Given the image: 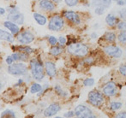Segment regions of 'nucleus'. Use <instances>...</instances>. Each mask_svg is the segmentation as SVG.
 Masks as SVG:
<instances>
[{
	"label": "nucleus",
	"mask_w": 126,
	"mask_h": 118,
	"mask_svg": "<svg viewBox=\"0 0 126 118\" xmlns=\"http://www.w3.org/2000/svg\"><path fill=\"white\" fill-rule=\"evenodd\" d=\"M63 18L58 16V15H55V16L51 18L48 27L49 29L52 30V31H58V30H60L63 27Z\"/></svg>",
	"instance_id": "5"
},
{
	"label": "nucleus",
	"mask_w": 126,
	"mask_h": 118,
	"mask_svg": "<svg viewBox=\"0 0 126 118\" xmlns=\"http://www.w3.org/2000/svg\"><path fill=\"white\" fill-rule=\"evenodd\" d=\"M125 39H126L125 31H123L118 35V40H119V42H121V43H125Z\"/></svg>",
	"instance_id": "27"
},
{
	"label": "nucleus",
	"mask_w": 126,
	"mask_h": 118,
	"mask_svg": "<svg viewBox=\"0 0 126 118\" xmlns=\"http://www.w3.org/2000/svg\"><path fill=\"white\" fill-rule=\"evenodd\" d=\"M94 80L93 78L86 79V80L83 81V84H84V86H86V87H91V86L94 85Z\"/></svg>",
	"instance_id": "25"
},
{
	"label": "nucleus",
	"mask_w": 126,
	"mask_h": 118,
	"mask_svg": "<svg viewBox=\"0 0 126 118\" xmlns=\"http://www.w3.org/2000/svg\"><path fill=\"white\" fill-rule=\"evenodd\" d=\"M11 57L13 61H25L28 58V55L22 52H17V53H14Z\"/></svg>",
	"instance_id": "16"
},
{
	"label": "nucleus",
	"mask_w": 126,
	"mask_h": 118,
	"mask_svg": "<svg viewBox=\"0 0 126 118\" xmlns=\"http://www.w3.org/2000/svg\"><path fill=\"white\" fill-rule=\"evenodd\" d=\"M88 118H97L96 117H95V116H94L93 115V114H92V115L91 116H90V117H88Z\"/></svg>",
	"instance_id": "42"
},
{
	"label": "nucleus",
	"mask_w": 126,
	"mask_h": 118,
	"mask_svg": "<svg viewBox=\"0 0 126 118\" xmlns=\"http://www.w3.org/2000/svg\"><path fill=\"white\" fill-rule=\"evenodd\" d=\"M28 71V68L24 63H15L9 66L8 72L13 75H23Z\"/></svg>",
	"instance_id": "3"
},
{
	"label": "nucleus",
	"mask_w": 126,
	"mask_h": 118,
	"mask_svg": "<svg viewBox=\"0 0 126 118\" xmlns=\"http://www.w3.org/2000/svg\"><path fill=\"white\" fill-rule=\"evenodd\" d=\"M45 68H46V71H47V75L50 77H53L56 75L57 70H56L55 64L53 63H51V62H46Z\"/></svg>",
	"instance_id": "13"
},
{
	"label": "nucleus",
	"mask_w": 126,
	"mask_h": 118,
	"mask_svg": "<svg viewBox=\"0 0 126 118\" xmlns=\"http://www.w3.org/2000/svg\"><path fill=\"white\" fill-rule=\"evenodd\" d=\"M33 17H34L35 21H36L40 25H45V24L47 23V18H46V16L40 15V14L34 13L33 14Z\"/></svg>",
	"instance_id": "19"
},
{
	"label": "nucleus",
	"mask_w": 126,
	"mask_h": 118,
	"mask_svg": "<svg viewBox=\"0 0 126 118\" xmlns=\"http://www.w3.org/2000/svg\"><path fill=\"white\" fill-rule=\"evenodd\" d=\"M1 118H16V115L12 110H6L2 113Z\"/></svg>",
	"instance_id": "20"
},
{
	"label": "nucleus",
	"mask_w": 126,
	"mask_h": 118,
	"mask_svg": "<svg viewBox=\"0 0 126 118\" xmlns=\"http://www.w3.org/2000/svg\"><path fill=\"white\" fill-rule=\"evenodd\" d=\"M18 50L20 52H22V53H31L33 52V49H31L30 47H19Z\"/></svg>",
	"instance_id": "26"
},
{
	"label": "nucleus",
	"mask_w": 126,
	"mask_h": 118,
	"mask_svg": "<svg viewBox=\"0 0 126 118\" xmlns=\"http://www.w3.org/2000/svg\"><path fill=\"white\" fill-rule=\"evenodd\" d=\"M3 25H4L5 27H7L9 30H10V32H11L13 34H16V33L19 32L18 26H17L16 24L13 23V22H10L8 21V22H4Z\"/></svg>",
	"instance_id": "14"
},
{
	"label": "nucleus",
	"mask_w": 126,
	"mask_h": 118,
	"mask_svg": "<svg viewBox=\"0 0 126 118\" xmlns=\"http://www.w3.org/2000/svg\"><path fill=\"white\" fill-rule=\"evenodd\" d=\"M0 39L6 40L8 42H12L13 41V36L10 33L0 29Z\"/></svg>",
	"instance_id": "17"
},
{
	"label": "nucleus",
	"mask_w": 126,
	"mask_h": 118,
	"mask_svg": "<svg viewBox=\"0 0 126 118\" xmlns=\"http://www.w3.org/2000/svg\"><path fill=\"white\" fill-rule=\"evenodd\" d=\"M6 62H7V63H8L9 65H11L12 64V63H13V59H12L11 56H10V57H7Z\"/></svg>",
	"instance_id": "35"
},
{
	"label": "nucleus",
	"mask_w": 126,
	"mask_h": 118,
	"mask_svg": "<svg viewBox=\"0 0 126 118\" xmlns=\"http://www.w3.org/2000/svg\"><path fill=\"white\" fill-rule=\"evenodd\" d=\"M41 89H42V87L40 84L34 83V84H33V86L31 87L30 91H31L32 93H35V92H40L41 91Z\"/></svg>",
	"instance_id": "23"
},
{
	"label": "nucleus",
	"mask_w": 126,
	"mask_h": 118,
	"mask_svg": "<svg viewBox=\"0 0 126 118\" xmlns=\"http://www.w3.org/2000/svg\"><path fill=\"white\" fill-rule=\"evenodd\" d=\"M78 1L76 0H65V3H66L68 6H75L77 4Z\"/></svg>",
	"instance_id": "29"
},
{
	"label": "nucleus",
	"mask_w": 126,
	"mask_h": 118,
	"mask_svg": "<svg viewBox=\"0 0 126 118\" xmlns=\"http://www.w3.org/2000/svg\"><path fill=\"white\" fill-rule=\"evenodd\" d=\"M74 114L78 118H88L92 115V111L89 108L84 105H78L76 108Z\"/></svg>",
	"instance_id": "6"
},
{
	"label": "nucleus",
	"mask_w": 126,
	"mask_h": 118,
	"mask_svg": "<svg viewBox=\"0 0 126 118\" xmlns=\"http://www.w3.org/2000/svg\"><path fill=\"white\" fill-rule=\"evenodd\" d=\"M4 12H5V10H4V9L0 8V14H1V15H3V14H4Z\"/></svg>",
	"instance_id": "39"
},
{
	"label": "nucleus",
	"mask_w": 126,
	"mask_h": 118,
	"mask_svg": "<svg viewBox=\"0 0 126 118\" xmlns=\"http://www.w3.org/2000/svg\"><path fill=\"white\" fill-rule=\"evenodd\" d=\"M103 92H104V94H106V96H109V97H111V96H113V95H115L117 92L116 84L112 81L106 83V86L103 87Z\"/></svg>",
	"instance_id": "9"
},
{
	"label": "nucleus",
	"mask_w": 126,
	"mask_h": 118,
	"mask_svg": "<svg viewBox=\"0 0 126 118\" xmlns=\"http://www.w3.org/2000/svg\"><path fill=\"white\" fill-rule=\"evenodd\" d=\"M55 118H63V117H55Z\"/></svg>",
	"instance_id": "44"
},
{
	"label": "nucleus",
	"mask_w": 126,
	"mask_h": 118,
	"mask_svg": "<svg viewBox=\"0 0 126 118\" xmlns=\"http://www.w3.org/2000/svg\"><path fill=\"white\" fill-rule=\"evenodd\" d=\"M88 99L89 102L94 106H100L104 102V98L100 92L92 91L88 94Z\"/></svg>",
	"instance_id": "4"
},
{
	"label": "nucleus",
	"mask_w": 126,
	"mask_h": 118,
	"mask_svg": "<svg viewBox=\"0 0 126 118\" xmlns=\"http://www.w3.org/2000/svg\"><path fill=\"white\" fill-rule=\"evenodd\" d=\"M48 40H49V43H50L51 45H55L57 44V42H58L57 39L55 38V37H53V36L49 37V39Z\"/></svg>",
	"instance_id": "31"
},
{
	"label": "nucleus",
	"mask_w": 126,
	"mask_h": 118,
	"mask_svg": "<svg viewBox=\"0 0 126 118\" xmlns=\"http://www.w3.org/2000/svg\"><path fill=\"white\" fill-rule=\"evenodd\" d=\"M91 36H92V38H93V37H94V39H95V38H96V37H97V35L95 34V33H93V34H92Z\"/></svg>",
	"instance_id": "41"
},
{
	"label": "nucleus",
	"mask_w": 126,
	"mask_h": 118,
	"mask_svg": "<svg viewBox=\"0 0 126 118\" xmlns=\"http://www.w3.org/2000/svg\"><path fill=\"white\" fill-rule=\"evenodd\" d=\"M118 27L119 29L125 30V22H119V23L118 24Z\"/></svg>",
	"instance_id": "33"
},
{
	"label": "nucleus",
	"mask_w": 126,
	"mask_h": 118,
	"mask_svg": "<svg viewBox=\"0 0 126 118\" xmlns=\"http://www.w3.org/2000/svg\"><path fill=\"white\" fill-rule=\"evenodd\" d=\"M55 90L57 91V92L58 93V94H60V95H63V96H65L66 95V93L64 92L63 91H62V89H61V87H59V86H56L55 87Z\"/></svg>",
	"instance_id": "30"
},
{
	"label": "nucleus",
	"mask_w": 126,
	"mask_h": 118,
	"mask_svg": "<svg viewBox=\"0 0 126 118\" xmlns=\"http://www.w3.org/2000/svg\"><path fill=\"white\" fill-rule=\"evenodd\" d=\"M62 52H63V49L60 46H53L50 50V53L53 56L59 55V54L62 53Z\"/></svg>",
	"instance_id": "21"
},
{
	"label": "nucleus",
	"mask_w": 126,
	"mask_h": 118,
	"mask_svg": "<svg viewBox=\"0 0 126 118\" xmlns=\"http://www.w3.org/2000/svg\"><path fill=\"white\" fill-rule=\"evenodd\" d=\"M68 51L72 55L77 56V57H84L88 54V47L84 44L75 43L69 45Z\"/></svg>",
	"instance_id": "2"
},
{
	"label": "nucleus",
	"mask_w": 126,
	"mask_h": 118,
	"mask_svg": "<svg viewBox=\"0 0 126 118\" xmlns=\"http://www.w3.org/2000/svg\"><path fill=\"white\" fill-rule=\"evenodd\" d=\"M116 118H126L125 112H121V113H119V114H118V115L116 117Z\"/></svg>",
	"instance_id": "36"
},
{
	"label": "nucleus",
	"mask_w": 126,
	"mask_h": 118,
	"mask_svg": "<svg viewBox=\"0 0 126 118\" xmlns=\"http://www.w3.org/2000/svg\"><path fill=\"white\" fill-rule=\"evenodd\" d=\"M58 40H59V42L62 44V45H63V44H65V42H66V39L63 38V37H60V38L58 39Z\"/></svg>",
	"instance_id": "37"
},
{
	"label": "nucleus",
	"mask_w": 126,
	"mask_h": 118,
	"mask_svg": "<svg viewBox=\"0 0 126 118\" xmlns=\"http://www.w3.org/2000/svg\"><path fill=\"white\" fill-rule=\"evenodd\" d=\"M121 106H122V104L118 103V102H112V103L111 104V105H110V107H111V109L112 110H118V109L121 108Z\"/></svg>",
	"instance_id": "24"
},
{
	"label": "nucleus",
	"mask_w": 126,
	"mask_h": 118,
	"mask_svg": "<svg viewBox=\"0 0 126 118\" xmlns=\"http://www.w3.org/2000/svg\"><path fill=\"white\" fill-rule=\"evenodd\" d=\"M106 22H107L108 25L111 26V27L116 25L117 22H118L117 17L115 16L113 14H108L107 16H106Z\"/></svg>",
	"instance_id": "18"
},
{
	"label": "nucleus",
	"mask_w": 126,
	"mask_h": 118,
	"mask_svg": "<svg viewBox=\"0 0 126 118\" xmlns=\"http://www.w3.org/2000/svg\"><path fill=\"white\" fill-rule=\"evenodd\" d=\"M63 15L68 19L69 21H70L71 22L76 24L80 23V17L76 12L74 11H66L63 13Z\"/></svg>",
	"instance_id": "12"
},
{
	"label": "nucleus",
	"mask_w": 126,
	"mask_h": 118,
	"mask_svg": "<svg viewBox=\"0 0 126 118\" xmlns=\"http://www.w3.org/2000/svg\"><path fill=\"white\" fill-rule=\"evenodd\" d=\"M40 5L42 9L47 10H53L55 9V4L51 1H40Z\"/></svg>",
	"instance_id": "15"
},
{
	"label": "nucleus",
	"mask_w": 126,
	"mask_h": 118,
	"mask_svg": "<svg viewBox=\"0 0 126 118\" xmlns=\"http://www.w3.org/2000/svg\"><path fill=\"white\" fill-rule=\"evenodd\" d=\"M60 109L61 108H60V105L58 104L53 103L46 109L45 111H44V115L47 117H50L51 116H54L55 114L58 113L60 110Z\"/></svg>",
	"instance_id": "10"
},
{
	"label": "nucleus",
	"mask_w": 126,
	"mask_h": 118,
	"mask_svg": "<svg viewBox=\"0 0 126 118\" xmlns=\"http://www.w3.org/2000/svg\"><path fill=\"white\" fill-rule=\"evenodd\" d=\"M1 87H2V85H1V83H0V89H1Z\"/></svg>",
	"instance_id": "43"
},
{
	"label": "nucleus",
	"mask_w": 126,
	"mask_h": 118,
	"mask_svg": "<svg viewBox=\"0 0 126 118\" xmlns=\"http://www.w3.org/2000/svg\"><path fill=\"white\" fill-rule=\"evenodd\" d=\"M8 19L10 21L9 22H13V23H17V24H20L22 25L24 22V17L23 15L20 13H15V14H10L8 16Z\"/></svg>",
	"instance_id": "11"
},
{
	"label": "nucleus",
	"mask_w": 126,
	"mask_h": 118,
	"mask_svg": "<svg viewBox=\"0 0 126 118\" xmlns=\"http://www.w3.org/2000/svg\"><path fill=\"white\" fill-rule=\"evenodd\" d=\"M104 39L109 42H113L116 39V35L113 33H106L104 35Z\"/></svg>",
	"instance_id": "22"
},
{
	"label": "nucleus",
	"mask_w": 126,
	"mask_h": 118,
	"mask_svg": "<svg viewBox=\"0 0 126 118\" xmlns=\"http://www.w3.org/2000/svg\"><path fill=\"white\" fill-rule=\"evenodd\" d=\"M125 68H126L125 65H122V66L119 67V71L123 75H125Z\"/></svg>",
	"instance_id": "32"
},
{
	"label": "nucleus",
	"mask_w": 126,
	"mask_h": 118,
	"mask_svg": "<svg viewBox=\"0 0 126 118\" xmlns=\"http://www.w3.org/2000/svg\"><path fill=\"white\" fill-rule=\"evenodd\" d=\"M118 5H124L125 3V1H118L117 2Z\"/></svg>",
	"instance_id": "38"
},
{
	"label": "nucleus",
	"mask_w": 126,
	"mask_h": 118,
	"mask_svg": "<svg viewBox=\"0 0 126 118\" xmlns=\"http://www.w3.org/2000/svg\"><path fill=\"white\" fill-rule=\"evenodd\" d=\"M122 18H125V10H123V13H122Z\"/></svg>",
	"instance_id": "40"
},
{
	"label": "nucleus",
	"mask_w": 126,
	"mask_h": 118,
	"mask_svg": "<svg viewBox=\"0 0 126 118\" xmlns=\"http://www.w3.org/2000/svg\"><path fill=\"white\" fill-rule=\"evenodd\" d=\"M105 12V8L103 6H98L96 9H95V13L97 14V15H102V14H104Z\"/></svg>",
	"instance_id": "28"
},
{
	"label": "nucleus",
	"mask_w": 126,
	"mask_h": 118,
	"mask_svg": "<svg viewBox=\"0 0 126 118\" xmlns=\"http://www.w3.org/2000/svg\"><path fill=\"white\" fill-rule=\"evenodd\" d=\"M75 115L73 111H69L67 113H64V117L65 118H69V117H72L73 116Z\"/></svg>",
	"instance_id": "34"
},
{
	"label": "nucleus",
	"mask_w": 126,
	"mask_h": 118,
	"mask_svg": "<svg viewBox=\"0 0 126 118\" xmlns=\"http://www.w3.org/2000/svg\"><path fill=\"white\" fill-rule=\"evenodd\" d=\"M34 39L33 34L29 31H24L22 33H21L17 37V40L20 42L21 44H29L31 43L33 40Z\"/></svg>",
	"instance_id": "8"
},
{
	"label": "nucleus",
	"mask_w": 126,
	"mask_h": 118,
	"mask_svg": "<svg viewBox=\"0 0 126 118\" xmlns=\"http://www.w3.org/2000/svg\"><path fill=\"white\" fill-rule=\"evenodd\" d=\"M104 52H106L107 55L111 56L112 57H120L122 56V50L118 46H115V45H108V46L105 47L104 48Z\"/></svg>",
	"instance_id": "7"
},
{
	"label": "nucleus",
	"mask_w": 126,
	"mask_h": 118,
	"mask_svg": "<svg viewBox=\"0 0 126 118\" xmlns=\"http://www.w3.org/2000/svg\"><path fill=\"white\" fill-rule=\"evenodd\" d=\"M30 66H31V71L33 78L37 80H41L45 76L43 64L39 60L33 59L30 62Z\"/></svg>",
	"instance_id": "1"
}]
</instances>
